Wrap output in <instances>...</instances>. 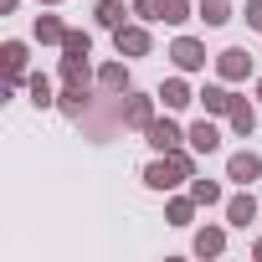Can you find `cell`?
Masks as SVG:
<instances>
[{
	"label": "cell",
	"instance_id": "28",
	"mask_svg": "<svg viewBox=\"0 0 262 262\" xmlns=\"http://www.w3.org/2000/svg\"><path fill=\"white\" fill-rule=\"evenodd\" d=\"M242 16H247L252 31H262V0H247V11H242Z\"/></svg>",
	"mask_w": 262,
	"mask_h": 262
},
{
	"label": "cell",
	"instance_id": "7",
	"mask_svg": "<svg viewBox=\"0 0 262 262\" xmlns=\"http://www.w3.org/2000/svg\"><path fill=\"white\" fill-rule=\"evenodd\" d=\"M113 47H118V57H149V31L144 26H118Z\"/></svg>",
	"mask_w": 262,
	"mask_h": 262
},
{
	"label": "cell",
	"instance_id": "4",
	"mask_svg": "<svg viewBox=\"0 0 262 262\" xmlns=\"http://www.w3.org/2000/svg\"><path fill=\"white\" fill-rule=\"evenodd\" d=\"M155 98H160V103H165L170 113H185V108H190V103H195L201 93H190V82H185V77H165Z\"/></svg>",
	"mask_w": 262,
	"mask_h": 262
},
{
	"label": "cell",
	"instance_id": "10",
	"mask_svg": "<svg viewBox=\"0 0 262 262\" xmlns=\"http://www.w3.org/2000/svg\"><path fill=\"white\" fill-rule=\"evenodd\" d=\"M185 139H190V149H195V155H216V149H221V128H216L211 118H201V123H190V128H185Z\"/></svg>",
	"mask_w": 262,
	"mask_h": 262
},
{
	"label": "cell",
	"instance_id": "2",
	"mask_svg": "<svg viewBox=\"0 0 262 262\" xmlns=\"http://www.w3.org/2000/svg\"><path fill=\"white\" fill-rule=\"evenodd\" d=\"M170 62H175L180 72H201V67H206V47H201L195 36H175V47H170Z\"/></svg>",
	"mask_w": 262,
	"mask_h": 262
},
{
	"label": "cell",
	"instance_id": "18",
	"mask_svg": "<svg viewBox=\"0 0 262 262\" xmlns=\"http://www.w3.org/2000/svg\"><path fill=\"white\" fill-rule=\"evenodd\" d=\"M62 36H67V26H62L57 16H36V41H41V47H52V41L62 47Z\"/></svg>",
	"mask_w": 262,
	"mask_h": 262
},
{
	"label": "cell",
	"instance_id": "17",
	"mask_svg": "<svg viewBox=\"0 0 262 262\" xmlns=\"http://www.w3.org/2000/svg\"><path fill=\"white\" fill-rule=\"evenodd\" d=\"M93 16H98V26H108V31L128 26V21H123V0H98V11H93Z\"/></svg>",
	"mask_w": 262,
	"mask_h": 262
},
{
	"label": "cell",
	"instance_id": "30",
	"mask_svg": "<svg viewBox=\"0 0 262 262\" xmlns=\"http://www.w3.org/2000/svg\"><path fill=\"white\" fill-rule=\"evenodd\" d=\"M252 252H257V257H262V236H257V242H252Z\"/></svg>",
	"mask_w": 262,
	"mask_h": 262
},
{
	"label": "cell",
	"instance_id": "19",
	"mask_svg": "<svg viewBox=\"0 0 262 262\" xmlns=\"http://www.w3.org/2000/svg\"><path fill=\"white\" fill-rule=\"evenodd\" d=\"M201 103H206V113H231V103H236V98H231L226 88H216V82H211V88H201Z\"/></svg>",
	"mask_w": 262,
	"mask_h": 262
},
{
	"label": "cell",
	"instance_id": "11",
	"mask_svg": "<svg viewBox=\"0 0 262 262\" xmlns=\"http://www.w3.org/2000/svg\"><path fill=\"white\" fill-rule=\"evenodd\" d=\"M257 211H262V206L247 195V185H242V195H231V201H226V221H231V226H252V221H257Z\"/></svg>",
	"mask_w": 262,
	"mask_h": 262
},
{
	"label": "cell",
	"instance_id": "3",
	"mask_svg": "<svg viewBox=\"0 0 262 262\" xmlns=\"http://www.w3.org/2000/svg\"><path fill=\"white\" fill-rule=\"evenodd\" d=\"M216 72H221L226 82H247V72H252L247 47H226V52H216Z\"/></svg>",
	"mask_w": 262,
	"mask_h": 262
},
{
	"label": "cell",
	"instance_id": "21",
	"mask_svg": "<svg viewBox=\"0 0 262 262\" xmlns=\"http://www.w3.org/2000/svg\"><path fill=\"white\" fill-rule=\"evenodd\" d=\"M57 108H62L67 118H82V108H88V88H67V93L57 98Z\"/></svg>",
	"mask_w": 262,
	"mask_h": 262
},
{
	"label": "cell",
	"instance_id": "13",
	"mask_svg": "<svg viewBox=\"0 0 262 262\" xmlns=\"http://www.w3.org/2000/svg\"><path fill=\"white\" fill-rule=\"evenodd\" d=\"M226 118H231V134H242V139H247V134H252V128H257V108H252L247 98H236Z\"/></svg>",
	"mask_w": 262,
	"mask_h": 262
},
{
	"label": "cell",
	"instance_id": "31",
	"mask_svg": "<svg viewBox=\"0 0 262 262\" xmlns=\"http://www.w3.org/2000/svg\"><path fill=\"white\" fill-rule=\"evenodd\" d=\"M41 6H62V0H41Z\"/></svg>",
	"mask_w": 262,
	"mask_h": 262
},
{
	"label": "cell",
	"instance_id": "8",
	"mask_svg": "<svg viewBox=\"0 0 262 262\" xmlns=\"http://www.w3.org/2000/svg\"><path fill=\"white\" fill-rule=\"evenodd\" d=\"M226 180H236V185H252V180H262V160H257L252 149L231 155V160H226Z\"/></svg>",
	"mask_w": 262,
	"mask_h": 262
},
{
	"label": "cell",
	"instance_id": "29",
	"mask_svg": "<svg viewBox=\"0 0 262 262\" xmlns=\"http://www.w3.org/2000/svg\"><path fill=\"white\" fill-rule=\"evenodd\" d=\"M16 6H21V0H0V11H6V16H11V11H16Z\"/></svg>",
	"mask_w": 262,
	"mask_h": 262
},
{
	"label": "cell",
	"instance_id": "16",
	"mask_svg": "<svg viewBox=\"0 0 262 262\" xmlns=\"http://www.w3.org/2000/svg\"><path fill=\"white\" fill-rule=\"evenodd\" d=\"M26 93H31V103H36V108H52V103H57V98H52V77H47V72H31V77H26Z\"/></svg>",
	"mask_w": 262,
	"mask_h": 262
},
{
	"label": "cell",
	"instance_id": "22",
	"mask_svg": "<svg viewBox=\"0 0 262 262\" xmlns=\"http://www.w3.org/2000/svg\"><path fill=\"white\" fill-rule=\"evenodd\" d=\"M62 52H67V57H93V36H88V31H67V36H62Z\"/></svg>",
	"mask_w": 262,
	"mask_h": 262
},
{
	"label": "cell",
	"instance_id": "14",
	"mask_svg": "<svg viewBox=\"0 0 262 262\" xmlns=\"http://www.w3.org/2000/svg\"><path fill=\"white\" fill-rule=\"evenodd\" d=\"M98 88H103V93H128V67H123V62L98 67Z\"/></svg>",
	"mask_w": 262,
	"mask_h": 262
},
{
	"label": "cell",
	"instance_id": "5",
	"mask_svg": "<svg viewBox=\"0 0 262 262\" xmlns=\"http://www.w3.org/2000/svg\"><path fill=\"white\" fill-rule=\"evenodd\" d=\"M180 180H185V175H180V165H175L170 155L155 160V165H144V185H149V190H175Z\"/></svg>",
	"mask_w": 262,
	"mask_h": 262
},
{
	"label": "cell",
	"instance_id": "6",
	"mask_svg": "<svg viewBox=\"0 0 262 262\" xmlns=\"http://www.w3.org/2000/svg\"><path fill=\"white\" fill-rule=\"evenodd\" d=\"M144 139H149L160 155H170V149H180V139H185V134H180V123H175V118H155V123L144 128Z\"/></svg>",
	"mask_w": 262,
	"mask_h": 262
},
{
	"label": "cell",
	"instance_id": "12",
	"mask_svg": "<svg viewBox=\"0 0 262 262\" xmlns=\"http://www.w3.org/2000/svg\"><path fill=\"white\" fill-rule=\"evenodd\" d=\"M226 252V231L221 226H201L195 231V257H221Z\"/></svg>",
	"mask_w": 262,
	"mask_h": 262
},
{
	"label": "cell",
	"instance_id": "24",
	"mask_svg": "<svg viewBox=\"0 0 262 262\" xmlns=\"http://www.w3.org/2000/svg\"><path fill=\"white\" fill-rule=\"evenodd\" d=\"M165 26H185L190 21V0H165V16H160Z\"/></svg>",
	"mask_w": 262,
	"mask_h": 262
},
{
	"label": "cell",
	"instance_id": "20",
	"mask_svg": "<svg viewBox=\"0 0 262 262\" xmlns=\"http://www.w3.org/2000/svg\"><path fill=\"white\" fill-rule=\"evenodd\" d=\"M201 21L206 26H226L231 21V0H201Z\"/></svg>",
	"mask_w": 262,
	"mask_h": 262
},
{
	"label": "cell",
	"instance_id": "9",
	"mask_svg": "<svg viewBox=\"0 0 262 262\" xmlns=\"http://www.w3.org/2000/svg\"><path fill=\"white\" fill-rule=\"evenodd\" d=\"M123 123L144 134V128L155 123V98H144V93H128V103H123Z\"/></svg>",
	"mask_w": 262,
	"mask_h": 262
},
{
	"label": "cell",
	"instance_id": "27",
	"mask_svg": "<svg viewBox=\"0 0 262 262\" xmlns=\"http://www.w3.org/2000/svg\"><path fill=\"white\" fill-rule=\"evenodd\" d=\"M170 160H175V165H180V175H185V180H195V160H190V155H185V149H170Z\"/></svg>",
	"mask_w": 262,
	"mask_h": 262
},
{
	"label": "cell",
	"instance_id": "26",
	"mask_svg": "<svg viewBox=\"0 0 262 262\" xmlns=\"http://www.w3.org/2000/svg\"><path fill=\"white\" fill-rule=\"evenodd\" d=\"M134 16L139 21H160L165 16V0H134Z\"/></svg>",
	"mask_w": 262,
	"mask_h": 262
},
{
	"label": "cell",
	"instance_id": "23",
	"mask_svg": "<svg viewBox=\"0 0 262 262\" xmlns=\"http://www.w3.org/2000/svg\"><path fill=\"white\" fill-rule=\"evenodd\" d=\"M190 201H195V206H216V201H221V185H216V180H190Z\"/></svg>",
	"mask_w": 262,
	"mask_h": 262
},
{
	"label": "cell",
	"instance_id": "15",
	"mask_svg": "<svg viewBox=\"0 0 262 262\" xmlns=\"http://www.w3.org/2000/svg\"><path fill=\"white\" fill-rule=\"evenodd\" d=\"M62 82H67V88H88V82H93L88 57H62Z\"/></svg>",
	"mask_w": 262,
	"mask_h": 262
},
{
	"label": "cell",
	"instance_id": "25",
	"mask_svg": "<svg viewBox=\"0 0 262 262\" xmlns=\"http://www.w3.org/2000/svg\"><path fill=\"white\" fill-rule=\"evenodd\" d=\"M165 216H170V226H190V216H195V201H170V206H165Z\"/></svg>",
	"mask_w": 262,
	"mask_h": 262
},
{
	"label": "cell",
	"instance_id": "32",
	"mask_svg": "<svg viewBox=\"0 0 262 262\" xmlns=\"http://www.w3.org/2000/svg\"><path fill=\"white\" fill-rule=\"evenodd\" d=\"M257 103H262V82H257Z\"/></svg>",
	"mask_w": 262,
	"mask_h": 262
},
{
	"label": "cell",
	"instance_id": "1",
	"mask_svg": "<svg viewBox=\"0 0 262 262\" xmlns=\"http://www.w3.org/2000/svg\"><path fill=\"white\" fill-rule=\"evenodd\" d=\"M0 67H6V98L21 88V77H26V41H6L0 47Z\"/></svg>",
	"mask_w": 262,
	"mask_h": 262
}]
</instances>
